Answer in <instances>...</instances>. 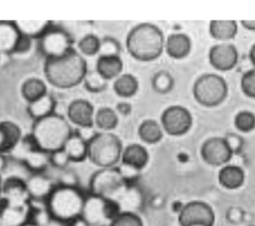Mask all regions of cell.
Returning a JSON list of instances; mask_svg holds the SVG:
<instances>
[{"mask_svg":"<svg viewBox=\"0 0 255 226\" xmlns=\"http://www.w3.org/2000/svg\"><path fill=\"white\" fill-rule=\"evenodd\" d=\"M25 182L30 199L33 201L46 202L56 186L53 180L43 172L33 173Z\"/></svg>","mask_w":255,"mask_h":226,"instance_id":"cell-17","label":"cell"},{"mask_svg":"<svg viewBox=\"0 0 255 226\" xmlns=\"http://www.w3.org/2000/svg\"><path fill=\"white\" fill-rule=\"evenodd\" d=\"M21 35L27 36L32 40H39L44 33L53 25L50 21L41 20H19L15 21Z\"/></svg>","mask_w":255,"mask_h":226,"instance_id":"cell-25","label":"cell"},{"mask_svg":"<svg viewBox=\"0 0 255 226\" xmlns=\"http://www.w3.org/2000/svg\"><path fill=\"white\" fill-rule=\"evenodd\" d=\"M86 197L78 186L57 184L46 200V206L54 221L70 224L81 217Z\"/></svg>","mask_w":255,"mask_h":226,"instance_id":"cell-4","label":"cell"},{"mask_svg":"<svg viewBox=\"0 0 255 226\" xmlns=\"http://www.w3.org/2000/svg\"><path fill=\"white\" fill-rule=\"evenodd\" d=\"M164 49L169 57L173 59H182L189 54L191 49V41L185 34H171L165 40Z\"/></svg>","mask_w":255,"mask_h":226,"instance_id":"cell-20","label":"cell"},{"mask_svg":"<svg viewBox=\"0 0 255 226\" xmlns=\"http://www.w3.org/2000/svg\"><path fill=\"white\" fill-rule=\"evenodd\" d=\"M151 85L155 92L164 94L170 91L173 85V81L171 76L166 72H158L153 76Z\"/></svg>","mask_w":255,"mask_h":226,"instance_id":"cell-38","label":"cell"},{"mask_svg":"<svg viewBox=\"0 0 255 226\" xmlns=\"http://www.w3.org/2000/svg\"><path fill=\"white\" fill-rule=\"evenodd\" d=\"M32 41L33 40L31 38L24 35H20L13 54L22 55V54L28 53L32 48Z\"/></svg>","mask_w":255,"mask_h":226,"instance_id":"cell-42","label":"cell"},{"mask_svg":"<svg viewBox=\"0 0 255 226\" xmlns=\"http://www.w3.org/2000/svg\"><path fill=\"white\" fill-rule=\"evenodd\" d=\"M4 152H8L7 138L2 126L0 125V153H4Z\"/></svg>","mask_w":255,"mask_h":226,"instance_id":"cell-46","label":"cell"},{"mask_svg":"<svg viewBox=\"0 0 255 226\" xmlns=\"http://www.w3.org/2000/svg\"><path fill=\"white\" fill-rule=\"evenodd\" d=\"M118 168H119L123 178L126 180V182L128 183V184H133V182L135 181V179L138 176L139 170L130 166V165L123 163V162Z\"/></svg>","mask_w":255,"mask_h":226,"instance_id":"cell-41","label":"cell"},{"mask_svg":"<svg viewBox=\"0 0 255 226\" xmlns=\"http://www.w3.org/2000/svg\"><path fill=\"white\" fill-rule=\"evenodd\" d=\"M95 124L101 131H111L119 123V115L116 110L103 107L95 113Z\"/></svg>","mask_w":255,"mask_h":226,"instance_id":"cell-31","label":"cell"},{"mask_svg":"<svg viewBox=\"0 0 255 226\" xmlns=\"http://www.w3.org/2000/svg\"><path fill=\"white\" fill-rule=\"evenodd\" d=\"M0 58H1V54H0Z\"/></svg>","mask_w":255,"mask_h":226,"instance_id":"cell-55","label":"cell"},{"mask_svg":"<svg viewBox=\"0 0 255 226\" xmlns=\"http://www.w3.org/2000/svg\"><path fill=\"white\" fill-rule=\"evenodd\" d=\"M113 89L119 97L124 99L130 98L134 96L138 90V81L133 75L124 73L115 79Z\"/></svg>","mask_w":255,"mask_h":226,"instance_id":"cell-27","label":"cell"},{"mask_svg":"<svg viewBox=\"0 0 255 226\" xmlns=\"http://www.w3.org/2000/svg\"><path fill=\"white\" fill-rule=\"evenodd\" d=\"M209 62L219 71H229L238 62V51L229 43L214 45L209 50Z\"/></svg>","mask_w":255,"mask_h":226,"instance_id":"cell-15","label":"cell"},{"mask_svg":"<svg viewBox=\"0 0 255 226\" xmlns=\"http://www.w3.org/2000/svg\"><path fill=\"white\" fill-rule=\"evenodd\" d=\"M249 58H250V61L252 62V64L254 65V67H255V44H254V45L251 47V49H250Z\"/></svg>","mask_w":255,"mask_h":226,"instance_id":"cell-51","label":"cell"},{"mask_svg":"<svg viewBox=\"0 0 255 226\" xmlns=\"http://www.w3.org/2000/svg\"><path fill=\"white\" fill-rule=\"evenodd\" d=\"M177 158H178V160H179L180 162H185V161H187V160H188V155H187L186 153L180 152V153H178Z\"/></svg>","mask_w":255,"mask_h":226,"instance_id":"cell-52","label":"cell"},{"mask_svg":"<svg viewBox=\"0 0 255 226\" xmlns=\"http://www.w3.org/2000/svg\"><path fill=\"white\" fill-rule=\"evenodd\" d=\"M241 89L246 96L255 98V69L247 71L242 76Z\"/></svg>","mask_w":255,"mask_h":226,"instance_id":"cell-39","label":"cell"},{"mask_svg":"<svg viewBox=\"0 0 255 226\" xmlns=\"http://www.w3.org/2000/svg\"><path fill=\"white\" fill-rule=\"evenodd\" d=\"M70 226H89V225L87 224V222L82 217H79V218L75 219L74 221H72L70 223Z\"/></svg>","mask_w":255,"mask_h":226,"instance_id":"cell-48","label":"cell"},{"mask_svg":"<svg viewBox=\"0 0 255 226\" xmlns=\"http://www.w3.org/2000/svg\"><path fill=\"white\" fill-rule=\"evenodd\" d=\"M116 201L118 202L121 211L135 212V210L140 206L141 194L134 183L128 184Z\"/></svg>","mask_w":255,"mask_h":226,"instance_id":"cell-26","label":"cell"},{"mask_svg":"<svg viewBox=\"0 0 255 226\" xmlns=\"http://www.w3.org/2000/svg\"><path fill=\"white\" fill-rule=\"evenodd\" d=\"M59 184L66 186H78V177L73 171L66 170L59 177Z\"/></svg>","mask_w":255,"mask_h":226,"instance_id":"cell-43","label":"cell"},{"mask_svg":"<svg viewBox=\"0 0 255 226\" xmlns=\"http://www.w3.org/2000/svg\"><path fill=\"white\" fill-rule=\"evenodd\" d=\"M68 120L77 127L94 126L95 110L93 105L84 99L72 101L67 109Z\"/></svg>","mask_w":255,"mask_h":226,"instance_id":"cell-16","label":"cell"},{"mask_svg":"<svg viewBox=\"0 0 255 226\" xmlns=\"http://www.w3.org/2000/svg\"><path fill=\"white\" fill-rule=\"evenodd\" d=\"M183 204L180 202V201H175V202H173V204H172V209H173V211L174 212H180L181 211V209L183 208Z\"/></svg>","mask_w":255,"mask_h":226,"instance_id":"cell-49","label":"cell"},{"mask_svg":"<svg viewBox=\"0 0 255 226\" xmlns=\"http://www.w3.org/2000/svg\"><path fill=\"white\" fill-rule=\"evenodd\" d=\"M123 143L120 137L112 131H99L88 142V158L101 167H115L122 159Z\"/></svg>","mask_w":255,"mask_h":226,"instance_id":"cell-5","label":"cell"},{"mask_svg":"<svg viewBox=\"0 0 255 226\" xmlns=\"http://www.w3.org/2000/svg\"><path fill=\"white\" fill-rule=\"evenodd\" d=\"M211 36L218 40L233 39L237 33V22L235 21H211L209 24Z\"/></svg>","mask_w":255,"mask_h":226,"instance_id":"cell-32","label":"cell"},{"mask_svg":"<svg viewBox=\"0 0 255 226\" xmlns=\"http://www.w3.org/2000/svg\"><path fill=\"white\" fill-rule=\"evenodd\" d=\"M128 184L118 167L101 168L91 177L90 194L116 201Z\"/></svg>","mask_w":255,"mask_h":226,"instance_id":"cell-6","label":"cell"},{"mask_svg":"<svg viewBox=\"0 0 255 226\" xmlns=\"http://www.w3.org/2000/svg\"><path fill=\"white\" fill-rule=\"evenodd\" d=\"M73 134L68 118L54 113L35 120L30 135L39 149L50 154L56 150L63 149L67 140Z\"/></svg>","mask_w":255,"mask_h":226,"instance_id":"cell-2","label":"cell"},{"mask_svg":"<svg viewBox=\"0 0 255 226\" xmlns=\"http://www.w3.org/2000/svg\"><path fill=\"white\" fill-rule=\"evenodd\" d=\"M48 94L45 82L39 78L27 79L21 87V95L29 104Z\"/></svg>","mask_w":255,"mask_h":226,"instance_id":"cell-29","label":"cell"},{"mask_svg":"<svg viewBox=\"0 0 255 226\" xmlns=\"http://www.w3.org/2000/svg\"><path fill=\"white\" fill-rule=\"evenodd\" d=\"M162 129L170 135H181L186 133L192 125L190 112L181 106H170L166 108L160 117Z\"/></svg>","mask_w":255,"mask_h":226,"instance_id":"cell-12","label":"cell"},{"mask_svg":"<svg viewBox=\"0 0 255 226\" xmlns=\"http://www.w3.org/2000/svg\"><path fill=\"white\" fill-rule=\"evenodd\" d=\"M6 163H7V161H6V157L4 156V154H3V153H0V174H1V172L5 169V167H6Z\"/></svg>","mask_w":255,"mask_h":226,"instance_id":"cell-50","label":"cell"},{"mask_svg":"<svg viewBox=\"0 0 255 226\" xmlns=\"http://www.w3.org/2000/svg\"><path fill=\"white\" fill-rule=\"evenodd\" d=\"M107 82L108 80H106L96 69L88 71L83 81L85 88L91 93H100L104 91L107 87Z\"/></svg>","mask_w":255,"mask_h":226,"instance_id":"cell-34","label":"cell"},{"mask_svg":"<svg viewBox=\"0 0 255 226\" xmlns=\"http://www.w3.org/2000/svg\"><path fill=\"white\" fill-rule=\"evenodd\" d=\"M25 226H32V225H30V224H27V225H25Z\"/></svg>","mask_w":255,"mask_h":226,"instance_id":"cell-54","label":"cell"},{"mask_svg":"<svg viewBox=\"0 0 255 226\" xmlns=\"http://www.w3.org/2000/svg\"><path fill=\"white\" fill-rule=\"evenodd\" d=\"M121 45L118 40L113 37H105L101 39L99 57H116L120 56Z\"/></svg>","mask_w":255,"mask_h":226,"instance_id":"cell-36","label":"cell"},{"mask_svg":"<svg viewBox=\"0 0 255 226\" xmlns=\"http://www.w3.org/2000/svg\"><path fill=\"white\" fill-rule=\"evenodd\" d=\"M109 226H143V222L137 213L122 211L112 220Z\"/></svg>","mask_w":255,"mask_h":226,"instance_id":"cell-35","label":"cell"},{"mask_svg":"<svg viewBox=\"0 0 255 226\" xmlns=\"http://www.w3.org/2000/svg\"><path fill=\"white\" fill-rule=\"evenodd\" d=\"M215 214L210 205L203 201L186 203L178 213L180 226H213Z\"/></svg>","mask_w":255,"mask_h":226,"instance_id":"cell-11","label":"cell"},{"mask_svg":"<svg viewBox=\"0 0 255 226\" xmlns=\"http://www.w3.org/2000/svg\"><path fill=\"white\" fill-rule=\"evenodd\" d=\"M124 63L120 56L99 57L96 63V70L106 79H116L123 74Z\"/></svg>","mask_w":255,"mask_h":226,"instance_id":"cell-23","label":"cell"},{"mask_svg":"<svg viewBox=\"0 0 255 226\" xmlns=\"http://www.w3.org/2000/svg\"><path fill=\"white\" fill-rule=\"evenodd\" d=\"M70 161L71 160L64 149H59L50 153V163L56 168L64 169Z\"/></svg>","mask_w":255,"mask_h":226,"instance_id":"cell-40","label":"cell"},{"mask_svg":"<svg viewBox=\"0 0 255 226\" xmlns=\"http://www.w3.org/2000/svg\"><path fill=\"white\" fill-rule=\"evenodd\" d=\"M82 139L89 142L96 134L97 132L94 129V126H88V127H78V132H76Z\"/></svg>","mask_w":255,"mask_h":226,"instance_id":"cell-44","label":"cell"},{"mask_svg":"<svg viewBox=\"0 0 255 226\" xmlns=\"http://www.w3.org/2000/svg\"><path fill=\"white\" fill-rule=\"evenodd\" d=\"M55 107V99L50 94H46L45 96L37 99L36 101L29 103L27 107V112L35 121L54 113Z\"/></svg>","mask_w":255,"mask_h":226,"instance_id":"cell-22","label":"cell"},{"mask_svg":"<svg viewBox=\"0 0 255 226\" xmlns=\"http://www.w3.org/2000/svg\"><path fill=\"white\" fill-rule=\"evenodd\" d=\"M20 35L15 21H0V54H13Z\"/></svg>","mask_w":255,"mask_h":226,"instance_id":"cell-19","label":"cell"},{"mask_svg":"<svg viewBox=\"0 0 255 226\" xmlns=\"http://www.w3.org/2000/svg\"><path fill=\"white\" fill-rule=\"evenodd\" d=\"M116 112L124 116H128L131 113V105L126 101L119 102L116 107Z\"/></svg>","mask_w":255,"mask_h":226,"instance_id":"cell-45","label":"cell"},{"mask_svg":"<svg viewBox=\"0 0 255 226\" xmlns=\"http://www.w3.org/2000/svg\"><path fill=\"white\" fill-rule=\"evenodd\" d=\"M39 50L46 59L62 57L72 50L73 40L67 30L52 25L38 40Z\"/></svg>","mask_w":255,"mask_h":226,"instance_id":"cell-9","label":"cell"},{"mask_svg":"<svg viewBox=\"0 0 255 226\" xmlns=\"http://www.w3.org/2000/svg\"><path fill=\"white\" fill-rule=\"evenodd\" d=\"M88 65L80 52L75 49L54 59H46L44 75L46 80L58 89H71L83 83Z\"/></svg>","mask_w":255,"mask_h":226,"instance_id":"cell-1","label":"cell"},{"mask_svg":"<svg viewBox=\"0 0 255 226\" xmlns=\"http://www.w3.org/2000/svg\"><path fill=\"white\" fill-rule=\"evenodd\" d=\"M3 179L1 177V174H0V197H1V194H2V187H3Z\"/></svg>","mask_w":255,"mask_h":226,"instance_id":"cell-53","label":"cell"},{"mask_svg":"<svg viewBox=\"0 0 255 226\" xmlns=\"http://www.w3.org/2000/svg\"><path fill=\"white\" fill-rule=\"evenodd\" d=\"M245 179L244 171L237 165H225L218 173L219 183L227 189H236L240 187Z\"/></svg>","mask_w":255,"mask_h":226,"instance_id":"cell-24","label":"cell"},{"mask_svg":"<svg viewBox=\"0 0 255 226\" xmlns=\"http://www.w3.org/2000/svg\"><path fill=\"white\" fill-rule=\"evenodd\" d=\"M120 212L117 201L90 194L86 197L81 217L89 226H109Z\"/></svg>","mask_w":255,"mask_h":226,"instance_id":"cell-7","label":"cell"},{"mask_svg":"<svg viewBox=\"0 0 255 226\" xmlns=\"http://www.w3.org/2000/svg\"><path fill=\"white\" fill-rule=\"evenodd\" d=\"M234 124L240 131H251L255 127V114L249 111L239 112L235 115Z\"/></svg>","mask_w":255,"mask_h":226,"instance_id":"cell-37","label":"cell"},{"mask_svg":"<svg viewBox=\"0 0 255 226\" xmlns=\"http://www.w3.org/2000/svg\"><path fill=\"white\" fill-rule=\"evenodd\" d=\"M241 24L243 25L244 28L248 29V30H255V21L254 20H246V21H242Z\"/></svg>","mask_w":255,"mask_h":226,"instance_id":"cell-47","label":"cell"},{"mask_svg":"<svg viewBox=\"0 0 255 226\" xmlns=\"http://www.w3.org/2000/svg\"><path fill=\"white\" fill-rule=\"evenodd\" d=\"M228 93L226 81L215 74H204L199 77L193 86V95L196 101L206 107L221 104Z\"/></svg>","mask_w":255,"mask_h":226,"instance_id":"cell-8","label":"cell"},{"mask_svg":"<svg viewBox=\"0 0 255 226\" xmlns=\"http://www.w3.org/2000/svg\"><path fill=\"white\" fill-rule=\"evenodd\" d=\"M30 204L14 207L0 204V226H25L29 224Z\"/></svg>","mask_w":255,"mask_h":226,"instance_id":"cell-18","label":"cell"},{"mask_svg":"<svg viewBox=\"0 0 255 226\" xmlns=\"http://www.w3.org/2000/svg\"><path fill=\"white\" fill-rule=\"evenodd\" d=\"M149 154L144 146L138 143H131L124 147L121 161L140 171L147 164Z\"/></svg>","mask_w":255,"mask_h":226,"instance_id":"cell-21","label":"cell"},{"mask_svg":"<svg viewBox=\"0 0 255 226\" xmlns=\"http://www.w3.org/2000/svg\"><path fill=\"white\" fill-rule=\"evenodd\" d=\"M162 31L151 23H140L134 26L128 34L126 47L128 54L141 62L157 59L164 49Z\"/></svg>","mask_w":255,"mask_h":226,"instance_id":"cell-3","label":"cell"},{"mask_svg":"<svg viewBox=\"0 0 255 226\" xmlns=\"http://www.w3.org/2000/svg\"><path fill=\"white\" fill-rule=\"evenodd\" d=\"M30 196L26 182L20 177L11 176L3 181L0 204L14 207H22L30 204Z\"/></svg>","mask_w":255,"mask_h":226,"instance_id":"cell-14","label":"cell"},{"mask_svg":"<svg viewBox=\"0 0 255 226\" xmlns=\"http://www.w3.org/2000/svg\"><path fill=\"white\" fill-rule=\"evenodd\" d=\"M101 39L92 33L84 35L78 41V50L83 56H94L99 54Z\"/></svg>","mask_w":255,"mask_h":226,"instance_id":"cell-33","label":"cell"},{"mask_svg":"<svg viewBox=\"0 0 255 226\" xmlns=\"http://www.w3.org/2000/svg\"><path fill=\"white\" fill-rule=\"evenodd\" d=\"M71 161L80 162L88 157V142L74 133L66 142L63 148Z\"/></svg>","mask_w":255,"mask_h":226,"instance_id":"cell-28","label":"cell"},{"mask_svg":"<svg viewBox=\"0 0 255 226\" xmlns=\"http://www.w3.org/2000/svg\"><path fill=\"white\" fill-rule=\"evenodd\" d=\"M200 152L203 160L214 166L227 163L233 155V149L230 142L226 138L219 136L206 139L201 146Z\"/></svg>","mask_w":255,"mask_h":226,"instance_id":"cell-13","label":"cell"},{"mask_svg":"<svg viewBox=\"0 0 255 226\" xmlns=\"http://www.w3.org/2000/svg\"><path fill=\"white\" fill-rule=\"evenodd\" d=\"M139 138L146 143H156L163 135V129L160 123L154 119L143 120L137 129Z\"/></svg>","mask_w":255,"mask_h":226,"instance_id":"cell-30","label":"cell"},{"mask_svg":"<svg viewBox=\"0 0 255 226\" xmlns=\"http://www.w3.org/2000/svg\"><path fill=\"white\" fill-rule=\"evenodd\" d=\"M11 152L21 159L25 166L33 173H42L51 164L50 154L39 149L31 135L28 138H22L20 143Z\"/></svg>","mask_w":255,"mask_h":226,"instance_id":"cell-10","label":"cell"}]
</instances>
